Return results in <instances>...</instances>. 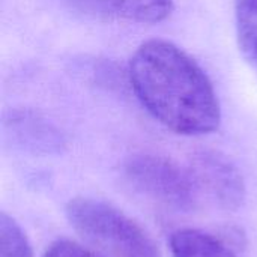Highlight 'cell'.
<instances>
[{"label":"cell","mask_w":257,"mask_h":257,"mask_svg":"<svg viewBox=\"0 0 257 257\" xmlns=\"http://www.w3.org/2000/svg\"><path fill=\"white\" fill-rule=\"evenodd\" d=\"M130 81L145 108L176 134L203 136L220 126L221 110L211 80L175 44H142L130 62Z\"/></svg>","instance_id":"6da1fadb"},{"label":"cell","mask_w":257,"mask_h":257,"mask_svg":"<svg viewBox=\"0 0 257 257\" xmlns=\"http://www.w3.org/2000/svg\"><path fill=\"white\" fill-rule=\"evenodd\" d=\"M71 226L87 241L114 257H161L146 230L116 206L90 197H75L66 206Z\"/></svg>","instance_id":"7a4b0ae2"},{"label":"cell","mask_w":257,"mask_h":257,"mask_svg":"<svg viewBox=\"0 0 257 257\" xmlns=\"http://www.w3.org/2000/svg\"><path fill=\"white\" fill-rule=\"evenodd\" d=\"M123 173L137 193L164 208L182 212L196 208L199 185L190 167L161 155L140 154L125 163Z\"/></svg>","instance_id":"3957f363"},{"label":"cell","mask_w":257,"mask_h":257,"mask_svg":"<svg viewBox=\"0 0 257 257\" xmlns=\"http://www.w3.org/2000/svg\"><path fill=\"white\" fill-rule=\"evenodd\" d=\"M190 170L199 190H206L221 208L235 211L242 205L245 199L242 175L224 155L212 151L199 152L193 157Z\"/></svg>","instance_id":"277c9868"},{"label":"cell","mask_w":257,"mask_h":257,"mask_svg":"<svg viewBox=\"0 0 257 257\" xmlns=\"http://www.w3.org/2000/svg\"><path fill=\"white\" fill-rule=\"evenodd\" d=\"M170 251L173 257H238L221 239L199 229L173 232Z\"/></svg>","instance_id":"5b68a950"},{"label":"cell","mask_w":257,"mask_h":257,"mask_svg":"<svg viewBox=\"0 0 257 257\" xmlns=\"http://www.w3.org/2000/svg\"><path fill=\"white\" fill-rule=\"evenodd\" d=\"M238 45L257 74V0H235Z\"/></svg>","instance_id":"8992f818"},{"label":"cell","mask_w":257,"mask_h":257,"mask_svg":"<svg viewBox=\"0 0 257 257\" xmlns=\"http://www.w3.org/2000/svg\"><path fill=\"white\" fill-rule=\"evenodd\" d=\"M173 0H117V15L136 23L155 24L173 11Z\"/></svg>","instance_id":"52a82bcc"},{"label":"cell","mask_w":257,"mask_h":257,"mask_svg":"<svg viewBox=\"0 0 257 257\" xmlns=\"http://www.w3.org/2000/svg\"><path fill=\"white\" fill-rule=\"evenodd\" d=\"M0 257H33L26 233L6 212L0 214Z\"/></svg>","instance_id":"ba28073f"},{"label":"cell","mask_w":257,"mask_h":257,"mask_svg":"<svg viewBox=\"0 0 257 257\" xmlns=\"http://www.w3.org/2000/svg\"><path fill=\"white\" fill-rule=\"evenodd\" d=\"M78 12L98 20H111L117 15V0H66Z\"/></svg>","instance_id":"9c48e42d"},{"label":"cell","mask_w":257,"mask_h":257,"mask_svg":"<svg viewBox=\"0 0 257 257\" xmlns=\"http://www.w3.org/2000/svg\"><path fill=\"white\" fill-rule=\"evenodd\" d=\"M44 257H99L96 253L90 251L89 248L80 245L78 242H74L71 239H57L51 242Z\"/></svg>","instance_id":"30bf717a"}]
</instances>
